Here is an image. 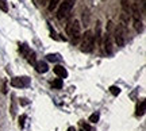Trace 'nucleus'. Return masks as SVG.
Returning <instances> with one entry per match:
<instances>
[{"mask_svg":"<svg viewBox=\"0 0 146 131\" xmlns=\"http://www.w3.org/2000/svg\"><path fill=\"white\" fill-rule=\"evenodd\" d=\"M52 87H53V88H56V89H61V88H62V80H61V79H56L52 83Z\"/></svg>","mask_w":146,"mask_h":131,"instance_id":"nucleus-14","label":"nucleus"},{"mask_svg":"<svg viewBox=\"0 0 146 131\" xmlns=\"http://www.w3.org/2000/svg\"><path fill=\"white\" fill-rule=\"evenodd\" d=\"M26 58L29 60V62H30V64H33V65H35L36 61H35V53H34V52H30V54H29V56H27Z\"/></svg>","mask_w":146,"mask_h":131,"instance_id":"nucleus-18","label":"nucleus"},{"mask_svg":"<svg viewBox=\"0 0 146 131\" xmlns=\"http://www.w3.org/2000/svg\"><path fill=\"white\" fill-rule=\"evenodd\" d=\"M46 58H47V61H50V62H58V61H61L60 54H47Z\"/></svg>","mask_w":146,"mask_h":131,"instance_id":"nucleus-12","label":"nucleus"},{"mask_svg":"<svg viewBox=\"0 0 146 131\" xmlns=\"http://www.w3.org/2000/svg\"><path fill=\"white\" fill-rule=\"evenodd\" d=\"M30 84H31V79L27 76H18L11 79V85L14 88H27L30 87Z\"/></svg>","mask_w":146,"mask_h":131,"instance_id":"nucleus-6","label":"nucleus"},{"mask_svg":"<svg viewBox=\"0 0 146 131\" xmlns=\"http://www.w3.org/2000/svg\"><path fill=\"white\" fill-rule=\"evenodd\" d=\"M0 10L4 11V12H8V3H7V0H0Z\"/></svg>","mask_w":146,"mask_h":131,"instance_id":"nucleus-15","label":"nucleus"},{"mask_svg":"<svg viewBox=\"0 0 146 131\" xmlns=\"http://www.w3.org/2000/svg\"><path fill=\"white\" fill-rule=\"evenodd\" d=\"M74 3H76V0H64V1H61V4H60L58 11H57L58 21H62V19H65V18L70 14L72 8L74 7Z\"/></svg>","mask_w":146,"mask_h":131,"instance_id":"nucleus-4","label":"nucleus"},{"mask_svg":"<svg viewBox=\"0 0 146 131\" xmlns=\"http://www.w3.org/2000/svg\"><path fill=\"white\" fill-rule=\"evenodd\" d=\"M103 46H104V52L107 54H112V52H114V49H112V37H111V32L110 31L106 32Z\"/></svg>","mask_w":146,"mask_h":131,"instance_id":"nucleus-7","label":"nucleus"},{"mask_svg":"<svg viewBox=\"0 0 146 131\" xmlns=\"http://www.w3.org/2000/svg\"><path fill=\"white\" fill-rule=\"evenodd\" d=\"M19 52H21L25 57H27V56L30 54V52H31V50L29 49V46H27V45H22V46L19 47Z\"/></svg>","mask_w":146,"mask_h":131,"instance_id":"nucleus-13","label":"nucleus"},{"mask_svg":"<svg viewBox=\"0 0 146 131\" xmlns=\"http://www.w3.org/2000/svg\"><path fill=\"white\" fill-rule=\"evenodd\" d=\"M81 131H84V130H81Z\"/></svg>","mask_w":146,"mask_h":131,"instance_id":"nucleus-23","label":"nucleus"},{"mask_svg":"<svg viewBox=\"0 0 146 131\" xmlns=\"http://www.w3.org/2000/svg\"><path fill=\"white\" fill-rule=\"evenodd\" d=\"M53 70H54V73L57 74V76L61 80H62V79H66V77H68V70L64 68L62 65H57V66L53 69Z\"/></svg>","mask_w":146,"mask_h":131,"instance_id":"nucleus-8","label":"nucleus"},{"mask_svg":"<svg viewBox=\"0 0 146 131\" xmlns=\"http://www.w3.org/2000/svg\"><path fill=\"white\" fill-rule=\"evenodd\" d=\"M95 46V35L92 31H87L84 32V35L81 37V46H80V50L83 53H91L94 50Z\"/></svg>","mask_w":146,"mask_h":131,"instance_id":"nucleus-3","label":"nucleus"},{"mask_svg":"<svg viewBox=\"0 0 146 131\" xmlns=\"http://www.w3.org/2000/svg\"><path fill=\"white\" fill-rule=\"evenodd\" d=\"M68 131H76V128H74V127H69Z\"/></svg>","mask_w":146,"mask_h":131,"instance_id":"nucleus-22","label":"nucleus"},{"mask_svg":"<svg viewBox=\"0 0 146 131\" xmlns=\"http://www.w3.org/2000/svg\"><path fill=\"white\" fill-rule=\"evenodd\" d=\"M99 118H100V114L99 112H95V114H92V115L89 116V122L91 123H96V122L99 120Z\"/></svg>","mask_w":146,"mask_h":131,"instance_id":"nucleus-16","label":"nucleus"},{"mask_svg":"<svg viewBox=\"0 0 146 131\" xmlns=\"http://www.w3.org/2000/svg\"><path fill=\"white\" fill-rule=\"evenodd\" d=\"M145 114V100H141V103L137 107V116H142Z\"/></svg>","mask_w":146,"mask_h":131,"instance_id":"nucleus-11","label":"nucleus"},{"mask_svg":"<svg viewBox=\"0 0 146 131\" xmlns=\"http://www.w3.org/2000/svg\"><path fill=\"white\" fill-rule=\"evenodd\" d=\"M34 66H35L38 73H46L47 70H49V65H47L45 61H36Z\"/></svg>","mask_w":146,"mask_h":131,"instance_id":"nucleus-9","label":"nucleus"},{"mask_svg":"<svg viewBox=\"0 0 146 131\" xmlns=\"http://www.w3.org/2000/svg\"><path fill=\"white\" fill-rule=\"evenodd\" d=\"M80 126L83 127L84 131H95V128L92 126H89L88 123H84V122H80Z\"/></svg>","mask_w":146,"mask_h":131,"instance_id":"nucleus-17","label":"nucleus"},{"mask_svg":"<svg viewBox=\"0 0 146 131\" xmlns=\"http://www.w3.org/2000/svg\"><path fill=\"white\" fill-rule=\"evenodd\" d=\"M122 11H120V26L126 27L131 21V3L130 0H120Z\"/></svg>","mask_w":146,"mask_h":131,"instance_id":"nucleus-2","label":"nucleus"},{"mask_svg":"<svg viewBox=\"0 0 146 131\" xmlns=\"http://www.w3.org/2000/svg\"><path fill=\"white\" fill-rule=\"evenodd\" d=\"M25 120H26V115H22V118L19 119V126L21 127L25 126Z\"/></svg>","mask_w":146,"mask_h":131,"instance_id":"nucleus-20","label":"nucleus"},{"mask_svg":"<svg viewBox=\"0 0 146 131\" xmlns=\"http://www.w3.org/2000/svg\"><path fill=\"white\" fill-rule=\"evenodd\" d=\"M39 3H41L42 5H46L47 3H49V0H39Z\"/></svg>","mask_w":146,"mask_h":131,"instance_id":"nucleus-21","label":"nucleus"},{"mask_svg":"<svg viewBox=\"0 0 146 131\" xmlns=\"http://www.w3.org/2000/svg\"><path fill=\"white\" fill-rule=\"evenodd\" d=\"M66 34H68L69 39L73 45H77L78 41L81 39V24L77 19H72L70 22H68V24L65 27Z\"/></svg>","mask_w":146,"mask_h":131,"instance_id":"nucleus-1","label":"nucleus"},{"mask_svg":"<svg viewBox=\"0 0 146 131\" xmlns=\"http://www.w3.org/2000/svg\"><path fill=\"white\" fill-rule=\"evenodd\" d=\"M126 34H127V28H126V27H122L119 24V26L115 28V31H114L115 43H116L119 47L125 46V43H126Z\"/></svg>","mask_w":146,"mask_h":131,"instance_id":"nucleus-5","label":"nucleus"},{"mask_svg":"<svg viewBox=\"0 0 146 131\" xmlns=\"http://www.w3.org/2000/svg\"><path fill=\"white\" fill-rule=\"evenodd\" d=\"M60 3H61V0H49V3H47V10L50 11V12H53V11L58 7Z\"/></svg>","mask_w":146,"mask_h":131,"instance_id":"nucleus-10","label":"nucleus"},{"mask_svg":"<svg viewBox=\"0 0 146 131\" xmlns=\"http://www.w3.org/2000/svg\"><path fill=\"white\" fill-rule=\"evenodd\" d=\"M110 91H111V93L114 95V96H118V95L120 93V88L119 87H111V88H110Z\"/></svg>","mask_w":146,"mask_h":131,"instance_id":"nucleus-19","label":"nucleus"}]
</instances>
